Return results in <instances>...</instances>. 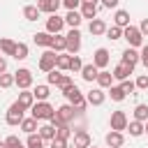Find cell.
Returning <instances> with one entry per match:
<instances>
[{
    "mask_svg": "<svg viewBox=\"0 0 148 148\" xmlns=\"http://www.w3.org/2000/svg\"><path fill=\"white\" fill-rule=\"evenodd\" d=\"M134 83H136V88H139V90H148V74H139Z\"/></svg>",
    "mask_w": 148,
    "mask_h": 148,
    "instance_id": "44",
    "label": "cell"
},
{
    "mask_svg": "<svg viewBox=\"0 0 148 148\" xmlns=\"http://www.w3.org/2000/svg\"><path fill=\"white\" fill-rule=\"evenodd\" d=\"M32 95H35V99H37V102H46V99H49V95H51V90H49V86H46V83H37V86L32 88Z\"/></svg>",
    "mask_w": 148,
    "mask_h": 148,
    "instance_id": "21",
    "label": "cell"
},
{
    "mask_svg": "<svg viewBox=\"0 0 148 148\" xmlns=\"http://www.w3.org/2000/svg\"><path fill=\"white\" fill-rule=\"evenodd\" d=\"M5 72H7V60L0 56V74H5Z\"/></svg>",
    "mask_w": 148,
    "mask_h": 148,
    "instance_id": "51",
    "label": "cell"
},
{
    "mask_svg": "<svg viewBox=\"0 0 148 148\" xmlns=\"http://www.w3.org/2000/svg\"><path fill=\"white\" fill-rule=\"evenodd\" d=\"M62 28H65V18H60L58 14H51V16L46 18V32H51V35H60Z\"/></svg>",
    "mask_w": 148,
    "mask_h": 148,
    "instance_id": "9",
    "label": "cell"
},
{
    "mask_svg": "<svg viewBox=\"0 0 148 148\" xmlns=\"http://www.w3.org/2000/svg\"><path fill=\"white\" fill-rule=\"evenodd\" d=\"M30 113H32V118H37V120H51V118L56 116V109H53L49 102H35V106L30 109Z\"/></svg>",
    "mask_w": 148,
    "mask_h": 148,
    "instance_id": "2",
    "label": "cell"
},
{
    "mask_svg": "<svg viewBox=\"0 0 148 148\" xmlns=\"http://www.w3.org/2000/svg\"><path fill=\"white\" fill-rule=\"evenodd\" d=\"M28 148H44V139L39 134H28V141H25Z\"/></svg>",
    "mask_w": 148,
    "mask_h": 148,
    "instance_id": "35",
    "label": "cell"
},
{
    "mask_svg": "<svg viewBox=\"0 0 148 148\" xmlns=\"http://www.w3.org/2000/svg\"><path fill=\"white\" fill-rule=\"evenodd\" d=\"M81 21H83V16H81V12H79V9L67 12V16H65V23H67L69 28H79V25H81Z\"/></svg>",
    "mask_w": 148,
    "mask_h": 148,
    "instance_id": "25",
    "label": "cell"
},
{
    "mask_svg": "<svg viewBox=\"0 0 148 148\" xmlns=\"http://www.w3.org/2000/svg\"><path fill=\"white\" fill-rule=\"evenodd\" d=\"M60 5H62V0H37V9L46 12V14H58Z\"/></svg>",
    "mask_w": 148,
    "mask_h": 148,
    "instance_id": "14",
    "label": "cell"
},
{
    "mask_svg": "<svg viewBox=\"0 0 148 148\" xmlns=\"http://www.w3.org/2000/svg\"><path fill=\"white\" fill-rule=\"evenodd\" d=\"M106 37H109V39H120V37H123V28H118V25L106 28Z\"/></svg>",
    "mask_w": 148,
    "mask_h": 148,
    "instance_id": "38",
    "label": "cell"
},
{
    "mask_svg": "<svg viewBox=\"0 0 148 148\" xmlns=\"http://www.w3.org/2000/svg\"><path fill=\"white\" fill-rule=\"evenodd\" d=\"M5 143H7V148H18V146H23V143H21V139H18V136H14V134H12V136H7V139H5Z\"/></svg>",
    "mask_w": 148,
    "mask_h": 148,
    "instance_id": "45",
    "label": "cell"
},
{
    "mask_svg": "<svg viewBox=\"0 0 148 148\" xmlns=\"http://www.w3.org/2000/svg\"><path fill=\"white\" fill-rule=\"evenodd\" d=\"M111 83H113V74L106 72V69H99V74H97V86L104 90V88H111Z\"/></svg>",
    "mask_w": 148,
    "mask_h": 148,
    "instance_id": "24",
    "label": "cell"
},
{
    "mask_svg": "<svg viewBox=\"0 0 148 148\" xmlns=\"http://www.w3.org/2000/svg\"><path fill=\"white\" fill-rule=\"evenodd\" d=\"M104 99H106V95H104V90H102V88H92V90L86 95V102H88V104H92V106H102V104H104Z\"/></svg>",
    "mask_w": 148,
    "mask_h": 148,
    "instance_id": "12",
    "label": "cell"
},
{
    "mask_svg": "<svg viewBox=\"0 0 148 148\" xmlns=\"http://www.w3.org/2000/svg\"><path fill=\"white\" fill-rule=\"evenodd\" d=\"M134 120H139V123L148 120V104H136L134 106Z\"/></svg>",
    "mask_w": 148,
    "mask_h": 148,
    "instance_id": "31",
    "label": "cell"
},
{
    "mask_svg": "<svg viewBox=\"0 0 148 148\" xmlns=\"http://www.w3.org/2000/svg\"><path fill=\"white\" fill-rule=\"evenodd\" d=\"M141 62H143V67L148 69V44L141 46Z\"/></svg>",
    "mask_w": 148,
    "mask_h": 148,
    "instance_id": "48",
    "label": "cell"
},
{
    "mask_svg": "<svg viewBox=\"0 0 148 148\" xmlns=\"http://www.w3.org/2000/svg\"><path fill=\"white\" fill-rule=\"evenodd\" d=\"M143 130H146V132H143V134H148V120H146V123H143Z\"/></svg>",
    "mask_w": 148,
    "mask_h": 148,
    "instance_id": "53",
    "label": "cell"
},
{
    "mask_svg": "<svg viewBox=\"0 0 148 148\" xmlns=\"http://www.w3.org/2000/svg\"><path fill=\"white\" fill-rule=\"evenodd\" d=\"M18 127H21L25 134H35V130H39V127H37V118H32V116H30V118H23V123H21Z\"/></svg>",
    "mask_w": 148,
    "mask_h": 148,
    "instance_id": "28",
    "label": "cell"
},
{
    "mask_svg": "<svg viewBox=\"0 0 148 148\" xmlns=\"http://www.w3.org/2000/svg\"><path fill=\"white\" fill-rule=\"evenodd\" d=\"M69 86H72V76H69V74H62L60 81L56 83V88H60V90H65V88H69Z\"/></svg>",
    "mask_w": 148,
    "mask_h": 148,
    "instance_id": "43",
    "label": "cell"
},
{
    "mask_svg": "<svg viewBox=\"0 0 148 148\" xmlns=\"http://www.w3.org/2000/svg\"><path fill=\"white\" fill-rule=\"evenodd\" d=\"M79 12H81L83 18H90V21L97 18V5H92V2H81V9Z\"/></svg>",
    "mask_w": 148,
    "mask_h": 148,
    "instance_id": "22",
    "label": "cell"
},
{
    "mask_svg": "<svg viewBox=\"0 0 148 148\" xmlns=\"http://www.w3.org/2000/svg\"><path fill=\"white\" fill-rule=\"evenodd\" d=\"M14 58H16V60H25V58H28V44L18 42V44H16V53H14Z\"/></svg>",
    "mask_w": 148,
    "mask_h": 148,
    "instance_id": "36",
    "label": "cell"
},
{
    "mask_svg": "<svg viewBox=\"0 0 148 148\" xmlns=\"http://www.w3.org/2000/svg\"><path fill=\"white\" fill-rule=\"evenodd\" d=\"M0 148H7V143H5V141H0Z\"/></svg>",
    "mask_w": 148,
    "mask_h": 148,
    "instance_id": "54",
    "label": "cell"
},
{
    "mask_svg": "<svg viewBox=\"0 0 148 148\" xmlns=\"http://www.w3.org/2000/svg\"><path fill=\"white\" fill-rule=\"evenodd\" d=\"M39 9H37V5H25L23 7V16H25V21H37L39 18Z\"/></svg>",
    "mask_w": 148,
    "mask_h": 148,
    "instance_id": "29",
    "label": "cell"
},
{
    "mask_svg": "<svg viewBox=\"0 0 148 148\" xmlns=\"http://www.w3.org/2000/svg\"><path fill=\"white\" fill-rule=\"evenodd\" d=\"M88 30H90V35H92V37L106 35V23H104L102 18H92V21H90V25H88Z\"/></svg>",
    "mask_w": 148,
    "mask_h": 148,
    "instance_id": "17",
    "label": "cell"
},
{
    "mask_svg": "<svg viewBox=\"0 0 148 148\" xmlns=\"http://www.w3.org/2000/svg\"><path fill=\"white\" fill-rule=\"evenodd\" d=\"M51 148H67V141L60 139V136H56V139L51 141Z\"/></svg>",
    "mask_w": 148,
    "mask_h": 148,
    "instance_id": "47",
    "label": "cell"
},
{
    "mask_svg": "<svg viewBox=\"0 0 148 148\" xmlns=\"http://www.w3.org/2000/svg\"><path fill=\"white\" fill-rule=\"evenodd\" d=\"M81 69H83L81 58H79V56H72V60H69V72H79V74H81Z\"/></svg>",
    "mask_w": 148,
    "mask_h": 148,
    "instance_id": "39",
    "label": "cell"
},
{
    "mask_svg": "<svg viewBox=\"0 0 148 148\" xmlns=\"http://www.w3.org/2000/svg\"><path fill=\"white\" fill-rule=\"evenodd\" d=\"M127 130H130V136H141L146 130H143V123H139V120H132V123H127Z\"/></svg>",
    "mask_w": 148,
    "mask_h": 148,
    "instance_id": "33",
    "label": "cell"
},
{
    "mask_svg": "<svg viewBox=\"0 0 148 148\" xmlns=\"http://www.w3.org/2000/svg\"><path fill=\"white\" fill-rule=\"evenodd\" d=\"M123 62H127V65H136V62H141V53L136 51V49H132V46H127L125 51H123Z\"/></svg>",
    "mask_w": 148,
    "mask_h": 148,
    "instance_id": "16",
    "label": "cell"
},
{
    "mask_svg": "<svg viewBox=\"0 0 148 148\" xmlns=\"http://www.w3.org/2000/svg\"><path fill=\"white\" fill-rule=\"evenodd\" d=\"M81 2H92V5H97L99 0H81Z\"/></svg>",
    "mask_w": 148,
    "mask_h": 148,
    "instance_id": "52",
    "label": "cell"
},
{
    "mask_svg": "<svg viewBox=\"0 0 148 148\" xmlns=\"http://www.w3.org/2000/svg\"><path fill=\"white\" fill-rule=\"evenodd\" d=\"M56 56H58V53H56L53 49H46V51L39 56V69L46 72V74H49L51 69H56Z\"/></svg>",
    "mask_w": 148,
    "mask_h": 148,
    "instance_id": "7",
    "label": "cell"
},
{
    "mask_svg": "<svg viewBox=\"0 0 148 148\" xmlns=\"http://www.w3.org/2000/svg\"><path fill=\"white\" fill-rule=\"evenodd\" d=\"M37 134H39L44 141H53V139H56V127H53L51 123H49V125H42V127L37 130Z\"/></svg>",
    "mask_w": 148,
    "mask_h": 148,
    "instance_id": "26",
    "label": "cell"
},
{
    "mask_svg": "<svg viewBox=\"0 0 148 148\" xmlns=\"http://www.w3.org/2000/svg\"><path fill=\"white\" fill-rule=\"evenodd\" d=\"M62 95L67 97V102H69L76 111H83V109H86V104H88V102H86V97H83V92H81L74 83H72L69 88H65V90H62Z\"/></svg>",
    "mask_w": 148,
    "mask_h": 148,
    "instance_id": "1",
    "label": "cell"
},
{
    "mask_svg": "<svg viewBox=\"0 0 148 148\" xmlns=\"http://www.w3.org/2000/svg\"><path fill=\"white\" fill-rule=\"evenodd\" d=\"M90 148H95V146H90Z\"/></svg>",
    "mask_w": 148,
    "mask_h": 148,
    "instance_id": "56",
    "label": "cell"
},
{
    "mask_svg": "<svg viewBox=\"0 0 148 148\" xmlns=\"http://www.w3.org/2000/svg\"><path fill=\"white\" fill-rule=\"evenodd\" d=\"M0 53H5V56H12L14 58V53H16V42H12V39H0Z\"/></svg>",
    "mask_w": 148,
    "mask_h": 148,
    "instance_id": "27",
    "label": "cell"
},
{
    "mask_svg": "<svg viewBox=\"0 0 148 148\" xmlns=\"http://www.w3.org/2000/svg\"><path fill=\"white\" fill-rule=\"evenodd\" d=\"M109 97H111L113 102H123L127 95L123 92V88H120V86H111V88H109Z\"/></svg>",
    "mask_w": 148,
    "mask_h": 148,
    "instance_id": "34",
    "label": "cell"
},
{
    "mask_svg": "<svg viewBox=\"0 0 148 148\" xmlns=\"http://www.w3.org/2000/svg\"><path fill=\"white\" fill-rule=\"evenodd\" d=\"M14 86H18L21 90H28V88L32 86V72H30L28 67L16 69V72H14Z\"/></svg>",
    "mask_w": 148,
    "mask_h": 148,
    "instance_id": "4",
    "label": "cell"
},
{
    "mask_svg": "<svg viewBox=\"0 0 148 148\" xmlns=\"http://www.w3.org/2000/svg\"><path fill=\"white\" fill-rule=\"evenodd\" d=\"M60 76H62V72H60V69H51V72L46 74V81H49V86H56V83L60 81Z\"/></svg>",
    "mask_w": 148,
    "mask_h": 148,
    "instance_id": "40",
    "label": "cell"
},
{
    "mask_svg": "<svg viewBox=\"0 0 148 148\" xmlns=\"http://www.w3.org/2000/svg\"><path fill=\"white\" fill-rule=\"evenodd\" d=\"M18 148H25V146H18Z\"/></svg>",
    "mask_w": 148,
    "mask_h": 148,
    "instance_id": "55",
    "label": "cell"
},
{
    "mask_svg": "<svg viewBox=\"0 0 148 148\" xmlns=\"http://www.w3.org/2000/svg\"><path fill=\"white\" fill-rule=\"evenodd\" d=\"M118 2H120V0H102V5H104L106 9H113V7H118Z\"/></svg>",
    "mask_w": 148,
    "mask_h": 148,
    "instance_id": "50",
    "label": "cell"
},
{
    "mask_svg": "<svg viewBox=\"0 0 148 148\" xmlns=\"http://www.w3.org/2000/svg\"><path fill=\"white\" fill-rule=\"evenodd\" d=\"M51 49H53L56 53H62V51H67V39H65V35H56V37H53V44H51Z\"/></svg>",
    "mask_w": 148,
    "mask_h": 148,
    "instance_id": "30",
    "label": "cell"
},
{
    "mask_svg": "<svg viewBox=\"0 0 148 148\" xmlns=\"http://www.w3.org/2000/svg\"><path fill=\"white\" fill-rule=\"evenodd\" d=\"M53 37L56 35H51V32H35L32 35V42L37 44V46H44V49H51V44H53Z\"/></svg>",
    "mask_w": 148,
    "mask_h": 148,
    "instance_id": "15",
    "label": "cell"
},
{
    "mask_svg": "<svg viewBox=\"0 0 148 148\" xmlns=\"http://www.w3.org/2000/svg\"><path fill=\"white\" fill-rule=\"evenodd\" d=\"M132 72H134V67L120 60V62H118V65L113 67V79H118V81H125V79H127V76H130Z\"/></svg>",
    "mask_w": 148,
    "mask_h": 148,
    "instance_id": "11",
    "label": "cell"
},
{
    "mask_svg": "<svg viewBox=\"0 0 148 148\" xmlns=\"http://www.w3.org/2000/svg\"><path fill=\"white\" fill-rule=\"evenodd\" d=\"M14 86V74H0V88H12Z\"/></svg>",
    "mask_w": 148,
    "mask_h": 148,
    "instance_id": "42",
    "label": "cell"
},
{
    "mask_svg": "<svg viewBox=\"0 0 148 148\" xmlns=\"http://www.w3.org/2000/svg\"><path fill=\"white\" fill-rule=\"evenodd\" d=\"M127 113L125 111H113L111 113V120H109V125H111V130L113 132H123V130H127Z\"/></svg>",
    "mask_w": 148,
    "mask_h": 148,
    "instance_id": "8",
    "label": "cell"
},
{
    "mask_svg": "<svg viewBox=\"0 0 148 148\" xmlns=\"http://www.w3.org/2000/svg\"><path fill=\"white\" fill-rule=\"evenodd\" d=\"M16 102H18L23 109H32V106H35V95H32V90H21Z\"/></svg>",
    "mask_w": 148,
    "mask_h": 148,
    "instance_id": "18",
    "label": "cell"
},
{
    "mask_svg": "<svg viewBox=\"0 0 148 148\" xmlns=\"http://www.w3.org/2000/svg\"><path fill=\"white\" fill-rule=\"evenodd\" d=\"M90 146H92V139L86 130L74 132V148H90Z\"/></svg>",
    "mask_w": 148,
    "mask_h": 148,
    "instance_id": "13",
    "label": "cell"
},
{
    "mask_svg": "<svg viewBox=\"0 0 148 148\" xmlns=\"http://www.w3.org/2000/svg\"><path fill=\"white\" fill-rule=\"evenodd\" d=\"M56 136H60V139H69L72 136V127L69 125H60V127H56Z\"/></svg>",
    "mask_w": 148,
    "mask_h": 148,
    "instance_id": "37",
    "label": "cell"
},
{
    "mask_svg": "<svg viewBox=\"0 0 148 148\" xmlns=\"http://www.w3.org/2000/svg\"><path fill=\"white\" fill-rule=\"evenodd\" d=\"M97 74H99V69L90 62V65H83V69H81V76H83V81H88V83H92V81H97Z\"/></svg>",
    "mask_w": 148,
    "mask_h": 148,
    "instance_id": "20",
    "label": "cell"
},
{
    "mask_svg": "<svg viewBox=\"0 0 148 148\" xmlns=\"http://www.w3.org/2000/svg\"><path fill=\"white\" fill-rule=\"evenodd\" d=\"M65 39H67V53L69 56H76L79 49H81V32H79V28H72L65 35Z\"/></svg>",
    "mask_w": 148,
    "mask_h": 148,
    "instance_id": "6",
    "label": "cell"
},
{
    "mask_svg": "<svg viewBox=\"0 0 148 148\" xmlns=\"http://www.w3.org/2000/svg\"><path fill=\"white\" fill-rule=\"evenodd\" d=\"M113 25H118V28H127L130 25V12H125V9H118L116 12V16H113Z\"/></svg>",
    "mask_w": 148,
    "mask_h": 148,
    "instance_id": "23",
    "label": "cell"
},
{
    "mask_svg": "<svg viewBox=\"0 0 148 148\" xmlns=\"http://www.w3.org/2000/svg\"><path fill=\"white\" fill-rule=\"evenodd\" d=\"M25 113V109L18 104V102H14L12 106H9V111H7V116H5V120H7V125H12V127H16V125H21L23 123V116Z\"/></svg>",
    "mask_w": 148,
    "mask_h": 148,
    "instance_id": "3",
    "label": "cell"
},
{
    "mask_svg": "<svg viewBox=\"0 0 148 148\" xmlns=\"http://www.w3.org/2000/svg\"><path fill=\"white\" fill-rule=\"evenodd\" d=\"M123 143H125L123 132H113V130H111V132L106 134V146H109V148H120Z\"/></svg>",
    "mask_w": 148,
    "mask_h": 148,
    "instance_id": "19",
    "label": "cell"
},
{
    "mask_svg": "<svg viewBox=\"0 0 148 148\" xmlns=\"http://www.w3.org/2000/svg\"><path fill=\"white\" fill-rule=\"evenodd\" d=\"M120 88H123V92H125V95H132V92L136 90V83H134V81H130V79H125V81H120Z\"/></svg>",
    "mask_w": 148,
    "mask_h": 148,
    "instance_id": "41",
    "label": "cell"
},
{
    "mask_svg": "<svg viewBox=\"0 0 148 148\" xmlns=\"http://www.w3.org/2000/svg\"><path fill=\"white\" fill-rule=\"evenodd\" d=\"M69 60H72V56H65V53H58V56H56V69H60V72H65V69H69Z\"/></svg>",
    "mask_w": 148,
    "mask_h": 148,
    "instance_id": "32",
    "label": "cell"
},
{
    "mask_svg": "<svg viewBox=\"0 0 148 148\" xmlns=\"http://www.w3.org/2000/svg\"><path fill=\"white\" fill-rule=\"evenodd\" d=\"M123 37L127 39V44H130L132 49L143 46V35H141V30H139V28H134V25H127V28L123 30Z\"/></svg>",
    "mask_w": 148,
    "mask_h": 148,
    "instance_id": "5",
    "label": "cell"
},
{
    "mask_svg": "<svg viewBox=\"0 0 148 148\" xmlns=\"http://www.w3.org/2000/svg\"><path fill=\"white\" fill-rule=\"evenodd\" d=\"M62 5L67 7V12H74L76 7H81V0H62Z\"/></svg>",
    "mask_w": 148,
    "mask_h": 148,
    "instance_id": "46",
    "label": "cell"
},
{
    "mask_svg": "<svg viewBox=\"0 0 148 148\" xmlns=\"http://www.w3.org/2000/svg\"><path fill=\"white\" fill-rule=\"evenodd\" d=\"M139 30H141V35H143V37H148V18H143V21H141Z\"/></svg>",
    "mask_w": 148,
    "mask_h": 148,
    "instance_id": "49",
    "label": "cell"
},
{
    "mask_svg": "<svg viewBox=\"0 0 148 148\" xmlns=\"http://www.w3.org/2000/svg\"><path fill=\"white\" fill-rule=\"evenodd\" d=\"M92 65L97 67V69H104L106 65H109V49H97L95 53H92Z\"/></svg>",
    "mask_w": 148,
    "mask_h": 148,
    "instance_id": "10",
    "label": "cell"
}]
</instances>
